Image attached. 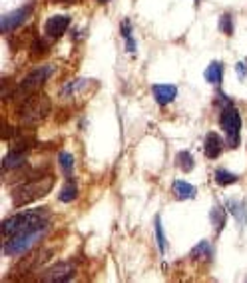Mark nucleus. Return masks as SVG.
Returning <instances> with one entry per match:
<instances>
[{"mask_svg": "<svg viewBox=\"0 0 247 283\" xmlns=\"http://www.w3.org/2000/svg\"><path fill=\"white\" fill-rule=\"evenodd\" d=\"M48 114H50V100L48 96L38 94V92L26 96L18 108V118L24 126H36L42 120H46Z\"/></svg>", "mask_w": 247, "mask_h": 283, "instance_id": "7ed1b4c3", "label": "nucleus"}, {"mask_svg": "<svg viewBox=\"0 0 247 283\" xmlns=\"http://www.w3.org/2000/svg\"><path fill=\"white\" fill-rule=\"evenodd\" d=\"M235 72H237V76H239L241 80H245V76H247V66L243 64V62H237V64H235Z\"/></svg>", "mask_w": 247, "mask_h": 283, "instance_id": "a878e982", "label": "nucleus"}, {"mask_svg": "<svg viewBox=\"0 0 247 283\" xmlns=\"http://www.w3.org/2000/svg\"><path fill=\"white\" fill-rule=\"evenodd\" d=\"M120 28H122V36H124V38H130V36H132V24H130V20H124Z\"/></svg>", "mask_w": 247, "mask_h": 283, "instance_id": "bb28decb", "label": "nucleus"}, {"mask_svg": "<svg viewBox=\"0 0 247 283\" xmlns=\"http://www.w3.org/2000/svg\"><path fill=\"white\" fill-rule=\"evenodd\" d=\"M124 40H126V52L134 54V52H136V40H134V36H130V38H124Z\"/></svg>", "mask_w": 247, "mask_h": 283, "instance_id": "cd10ccee", "label": "nucleus"}, {"mask_svg": "<svg viewBox=\"0 0 247 283\" xmlns=\"http://www.w3.org/2000/svg\"><path fill=\"white\" fill-rule=\"evenodd\" d=\"M98 2H100V4H106V2H110V0H98Z\"/></svg>", "mask_w": 247, "mask_h": 283, "instance_id": "c85d7f7f", "label": "nucleus"}, {"mask_svg": "<svg viewBox=\"0 0 247 283\" xmlns=\"http://www.w3.org/2000/svg\"><path fill=\"white\" fill-rule=\"evenodd\" d=\"M239 182V176L229 172V170H224V168H217L215 170V183L226 187V185H231V183H237Z\"/></svg>", "mask_w": 247, "mask_h": 283, "instance_id": "a211bd4d", "label": "nucleus"}, {"mask_svg": "<svg viewBox=\"0 0 247 283\" xmlns=\"http://www.w3.org/2000/svg\"><path fill=\"white\" fill-rule=\"evenodd\" d=\"M26 163V152H20V150H10L4 160H2V172L8 174L10 170H16V168H22Z\"/></svg>", "mask_w": 247, "mask_h": 283, "instance_id": "ddd939ff", "label": "nucleus"}, {"mask_svg": "<svg viewBox=\"0 0 247 283\" xmlns=\"http://www.w3.org/2000/svg\"><path fill=\"white\" fill-rule=\"evenodd\" d=\"M34 6H36V4H34V0H30V2H26L24 6L16 8V10H12L10 14L2 16V20H0V30H2L4 34H8V32L16 30L18 26H22L24 22L32 16V12H34Z\"/></svg>", "mask_w": 247, "mask_h": 283, "instance_id": "0eeeda50", "label": "nucleus"}, {"mask_svg": "<svg viewBox=\"0 0 247 283\" xmlns=\"http://www.w3.org/2000/svg\"><path fill=\"white\" fill-rule=\"evenodd\" d=\"M52 74H54V66H52V64H46V66H40V68L32 70L30 74H26L20 80L16 92H14V96L18 94V96H24V98H26V96H30V94H36L42 86L48 82V78H50Z\"/></svg>", "mask_w": 247, "mask_h": 283, "instance_id": "423d86ee", "label": "nucleus"}, {"mask_svg": "<svg viewBox=\"0 0 247 283\" xmlns=\"http://www.w3.org/2000/svg\"><path fill=\"white\" fill-rule=\"evenodd\" d=\"M171 194H174L176 200H193L197 196V187L191 185V183L178 180V182L171 183Z\"/></svg>", "mask_w": 247, "mask_h": 283, "instance_id": "4468645a", "label": "nucleus"}, {"mask_svg": "<svg viewBox=\"0 0 247 283\" xmlns=\"http://www.w3.org/2000/svg\"><path fill=\"white\" fill-rule=\"evenodd\" d=\"M227 207H231V211L235 214V220H237V223H239V225H245V220H247L245 203L227 202Z\"/></svg>", "mask_w": 247, "mask_h": 283, "instance_id": "4be33fe9", "label": "nucleus"}, {"mask_svg": "<svg viewBox=\"0 0 247 283\" xmlns=\"http://www.w3.org/2000/svg\"><path fill=\"white\" fill-rule=\"evenodd\" d=\"M195 4H200V0H195Z\"/></svg>", "mask_w": 247, "mask_h": 283, "instance_id": "c756f323", "label": "nucleus"}, {"mask_svg": "<svg viewBox=\"0 0 247 283\" xmlns=\"http://www.w3.org/2000/svg\"><path fill=\"white\" fill-rule=\"evenodd\" d=\"M46 220H48V209L46 207L22 211V214H16V216H12V218L2 222V235L6 240V238L22 231V229H28V227H32V225H36L40 222H46Z\"/></svg>", "mask_w": 247, "mask_h": 283, "instance_id": "20e7f679", "label": "nucleus"}, {"mask_svg": "<svg viewBox=\"0 0 247 283\" xmlns=\"http://www.w3.org/2000/svg\"><path fill=\"white\" fill-rule=\"evenodd\" d=\"M48 257H50V251H46V249L34 251L32 255H28V257L18 265V271H20V273H32V271H36Z\"/></svg>", "mask_w": 247, "mask_h": 283, "instance_id": "f8f14e48", "label": "nucleus"}, {"mask_svg": "<svg viewBox=\"0 0 247 283\" xmlns=\"http://www.w3.org/2000/svg\"><path fill=\"white\" fill-rule=\"evenodd\" d=\"M152 94H154V98H156V102L160 106H167V104H171L176 100L178 88L174 84H154L152 86Z\"/></svg>", "mask_w": 247, "mask_h": 283, "instance_id": "9d476101", "label": "nucleus"}, {"mask_svg": "<svg viewBox=\"0 0 247 283\" xmlns=\"http://www.w3.org/2000/svg\"><path fill=\"white\" fill-rule=\"evenodd\" d=\"M209 218H211V223H213V227H215V233H219V231L226 227L227 216H226V209H224V207H217V205H215V207L211 209Z\"/></svg>", "mask_w": 247, "mask_h": 283, "instance_id": "aec40b11", "label": "nucleus"}, {"mask_svg": "<svg viewBox=\"0 0 247 283\" xmlns=\"http://www.w3.org/2000/svg\"><path fill=\"white\" fill-rule=\"evenodd\" d=\"M219 30H221L224 34H227V36L233 34L235 26H233V18H231V14H221V16H219Z\"/></svg>", "mask_w": 247, "mask_h": 283, "instance_id": "5701e85b", "label": "nucleus"}, {"mask_svg": "<svg viewBox=\"0 0 247 283\" xmlns=\"http://www.w3.org/2000/svg\"><path fill=\"white\" fill-rule=\"evenodd\" d=\"M219 124L226 132V140L229 148H237L241 142V114L233 104H226L219 116Z\"/></svg>", "mask_w": 247, "mask_h": 283, "instance_id": "39448f33", "label": "nucleus"}, {"mask_svg": "<svg viewBox=\"0 0 247 283\" xmlns=\"http://www.w3.org/2000/svg\"><path fill=\"white\" fill-rule=\"evenodd\" d=\"M176 163H178V168H180L182 172H191V170L195 168V160H193L191 152H187V150L178 152V156H176Z\"/></svg>", "mask_w": 247, "mask_h": 283, "instance_id": "6ab92c4d", "label": "nucleus"}, {"mask_svg": "<svg viewBox=\"0 0 247 283\" xmlns=\"http://www.w3.org/2000/svg\"><path fill=\"white\" fill-rule=\"evenodd\" d=\"M68 26H70V16L56 14V16H50L48 20L44 22V32L50 38H60V36H64V32L68 30Z\"/></svg>", "mask_w": 247, "mask_h": 283, "instance_id": "1a4fd4ad", "label": "nucleus"}, {"mask_svg": "<svg viewBox=\"0 0 247 283\" xmlns=\"http://www.w3.org/2000/svg\"><path fill=\"white\" fill-rule=\"evenodd\" d=\"M54 185V176L46 174L36 180H28V182H20L14 190H12V203L14 207H22L26 203H32L36 200L44 198Z\"/></svg>", "mask_w": 247, "mask_h": 283, "instance_id": "f03ea898", "label": "nucleus"}, {"mask_svg": "<svg viewBox=\"0 0 247 283\" xmlns=\"http://www.w3.org/2000/svg\"><path fill=\"white\" fill-rule=\"evenodd\" d=\"M76 198H78V183H76V180L70 176V178H66V183H64V187H62L58 200L64 203H70V202H74Z\"/></svg>", "mask_w": 247, "mask_h": 283, "instance_id": "2eb2a0df", "label": "nucleus"}, {"mask_svg": "<svg viewBox=\"0 0 247 283\" xmlns=\"http://www.w3.org/2000/svg\"><path fill=\"white\" fill-rule=\"evenodd\" d=\"M189 257H191V260H197V262H207V260H211V245H209V242L197 243V245L191 249Z\"/></svg>", "mask_w": 247, "mask_h": 283, "instance_id": "f3484780", "label": "nucleus"}, {"mask_svg": "<svg viewBox=\"0 0 247 283\" xmlns=\"http://www.w3.org/2000/svg\"><path fill=\"white\" fill-rule=\"evenodd\" d=\"M48 48H50V42H48V38H36L34 44L30 46V52H32L34 56H40V54H44Z\"/></svg>", "mask_w": 247, "mask_h": 283, "instance_id": "393cba45", "label": "nucleus"}, {"mask_svg": "<svg viewBox=\"0 0 247 283\" xmlns=\"http://www.w3.org/2000/svg\"><path fill=\"white\" fill-rule=\"evenodd\" d=\"M58 162H60V168H62V172H64V176L70 178L72 172H74V156L68 154V152H60V154H58Z\"/></svg>", "mask_w": 247, "mask_h": 283, "instance_id": "412c9836", "label": "nucleus"}, {"mask_svg": "<svg viewBox=\"0 0 247 283\" xmlns=\"http://www.w3.org/2000/svg\"><path fill=\"white\" fill-rule=\"evenodd\" d=\"M156 240H158L160 253H165V233H164V225H162V220H160V218H156Z\"/></svg>", "mask_w": 247, "mask_h": 283, "instance_id": "b1692460", "label": "nucleus"}, {"mask_svg": "<svg viewBox=\"0 0 247 283\" xmlns=\"http://www.w3.org/2000/svg\"><path fill=\"white\" fill-rule=\"evenodd\" d=\"M221 152H224V140L219 138V134L209 132L206 136V140H204V154H206V158L217 160L221 156Z\"/></svg>", "mask_w": 247, "mask_h": 283, "instance_id": "9b49d317", "label": "nucleus"}, {"mask_svg": "<svg viewBox=\"0 0 247 283\" xmlns=\"http://www.w3.org/2000/svg\"><path fill=\"white\" fill-rule=\"evenodd\" d=\"M74 275H76V262H60V263H54L52 267H48L40 279L42 281L62 283V281H70Z\"/></svg>", "mask_w": 247, "mask_h": 283, "instance_id": "6e6552de", "label": "nucleus"}, {"mask_svg": "<svg viewBox=\"0 0 247 283\" xmlns=\"http://www.w3.org/2000/svg\"><path fill=\"white\" fill-rule=\"evenodd\" d=\"M206 80L209 84H213V86H219L221 84V78H224V64H219V62H211L209 66H207L206 70Z\"/></svg>", "mask_w": 247, "mask_h": 283, "instance_id": "dca6fc26", "label": "nucleus"}, {"mask_svg": "<svg viewBox=\"0 0 247 283\" xmlns=\"http://www.w3.org/2000/svg\"><path fill=\"white\" fill-rule=\"evenodd\" d=\"M48 231H50V222L48 220L36 223V225L28 227V229H22L18 233L6 238V242L2 245V251L8 257H18L22 253H28L48 235Z\"/></svg>", "mask_w": 247, "mask_h": 283, "instance_id": "f257e3e1", "label": "nucleus"}]
</instances>
